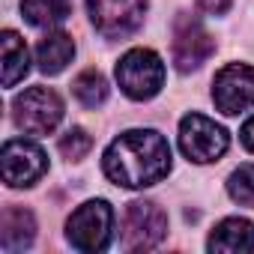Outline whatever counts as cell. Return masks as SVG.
Listing matches in <instances>:
<instances>
[{"mask_svg":"<svg viewBox=\"0 0 254 254\" xmlns=\"http://www.w3.org/2000/svg\"><path fill=\"white\" fill-rule=\"evenodd\" d=\"M227 194L239 206H254V165H242L227 180Z\"/></svg>","mask_w":254,"mask_h":254,"instance_id":"cell-17","label":"cell"},{"mask_svg":"<svg viewBox=\"0 0 254 254\" xmlns=\"http://www.w3.org/2000/svg\"><path fill=\"white\" fill-rule=\"evenodd\" d=\"M87 12L105 39H126L144 24L147 0H87Z\"/></svg>","mask_w":254,"mask_h":254,"instance_id":"cell-7","label":"cell"},{"mask_svg":"<svg viewBox=\"0 0 254 254\" xmlns=\"http://www.w3.org/2000/svg\"><path fill=\"white\" fill-rule=\"evenodd\" d=\"M12 117H15V126L21 132H27V135H48L63 120V102L48 87H30L21 96H15Z\"/></svg>","mask_w":254,"mask_h":254,"instance_id":"cell-4","label":"cell"},{"mask_svg":"<svg viewBox=\"0 0 254 254\" xmlns=\"http://www.w3.org/2000/svg\"><path fill=\"white\" fill-rule=\"evenodd\" d=\"M212 102L227 117L251 108L254 105V69L245 63H227L212 81Z\"/></svg>","mask_w":254,"mask_h":254,"instance_id":"cell-9","label":"cell"},{"mask_svg":"<svg viewBox=\"0 0 254 254\" xmlns=\"http://www.w3.org/2000/svg\"><path fill=\"white\" fill-rule=\"evenodd\" d=\"M0 171H3V183L12 189H27L36 180L45 177L48 171V156L42 147L18 138V141H6L3 153H0Z\"/></svg>","mask_w":254,"mask_h":254,"instance_id":"cell-8","label":"cell"},{"mask_svg":"<svg viewBox=\"0 0 254 254\" xmlns=\"http://www.w3.org/2000/svg\"><path fill=\"white\" fill-rule=\"evenodd\" d=\"M72 93H75V99H78L81 105L96 108V105H102V102L108 99V81H105V75H102V72L87 69V72H81V75L75 78Z\"/></svg>","mask_w":254,"mask_h":254,"instance_id":"cell-16","label":"cell"},{"mask_svg":"<svg viewBox=\"0 0 254 254\" xmlns=\"http://www.w3.org/2000/svg\"><path fill=\"white\" fill-rule=\"evenodd\" d=\"M117 84L120 90L135 99V102H147L153 99L162 84H165V63L156 51L150 48H132L126 51L117 63Z\"/></svg>","mask_w":254,"mask_h":254,"instance_id":"cell-2","label":"cell"},{"mask_svg":"<svg viewBox=\"0 0 254 254\" xmlns=\"http://www.w3.org/2000/svg\"><path fill=\"white\" fill-rule=\"evenodd\" d=\"M69 0H21V12L33 27H57L69 18Z\"/></svg>","mask_w":254,"mask_h":254,"instance_id":"cell-15","label":"cell"},{"mask_svg":"<svg viewBox=\"0 0 254 254\" xmlns=\"http://www.w3.org/2000/svg\"><path fill=\"white\" fill-rule=\"evenodd\" d=\"M239 138H242L245 150H248V153H254V117H248V120H245V126H242Z\"/></svg>","mask_w":254,"mask_h":254,"instance_id":"cell-20","label":"cell"},{"mask_svg":"<svg viewBox=\"0 0 254 254\" xmlns=\"http://www.w3.org/2000/svg\"><path fill=\"white\" fill-rule=\"evenodd\" d=\"M209 251L218 254H245L254 251V224L248 218H224L206 242Z\"/></svg>","mask_w":254,"mask_h":254,"instance_id":"cell-11","label":"cell"},{"mask_svg":"<svg viewBox=\"0 0 254 254\" xmlns=\"http://www.w3.org/2000/svg\"><path fill=\"white\" fill-rule=\"evenodd\" d=\"M72 57H75V42L63 30H54V33L42 36L39 45H36V63L45 75H60L69 66Z\"/></svg>","mask_w":254,"mask_h":254,"instance_id":"cell-13","label":"cell"},{"mask_svg":"<svg viewBox=\"0 0 254 254\" xmlns=\"http://www.w3.org/2000/svg\"><path fill=\"white\" fill-rule=\"evenodd\" d=\"M168 233V215L153 200H132L123 212V245L129 251H150Z\"/></svg>","mask_w":254,"mask_h":254,"instance_id":"cell-6","label":"cell"},{"mask_svg":"<svg viewBox=\"0 0 254 254\" xmlns=\"http://www.w3.org/2000/svg\"><path fill=\"white\" fill-rule=\"evenodd\" d=\"M102 168L108 180H114L123 189L156 186L171 174V147L153 129H132L111 141Z\"/></svg>","mask_w":254,"mask_h":254,"instance_id":"cell-1","label":"cell"},{"mask_svg":"<svg viewBox=\"0 0 254 254\" xmlns=\"http://www.w3.org/2000/svg\"><path fill=\"white\" fill-rule=\"evenodd\" d=\"M111 233H114V209L105 200L81 203L66 221V236L78 251H102V248H108Z\"/></svg>","mask_w":254,"mask_h":254,"instance_id":"cell-5","label":"cell"},{"mask_svg":"<svg viewBox=\"0 0 254 254\" xmlns=\"http://www.w3.org/2000/svg\"><path fill=\"white\" fill-rule=\"evenodd\" d=\"M230 135L221 129V126L203 114H189L180 123V150L189 162L197 165H209L215 159H221L227 153Z\"/></svg>","mask_w":254,"mask_h":254,"instance_id":"cell-3","label":"cell"},{"mask_svg":"<svg viewBox=\"0 0 254 254\" xmlns=\"http://www.w3.org/2000/svg\"><path fill=\"white\" fill-rule=\"evenodd\" d=\"M233 0H197V6L206 12V15H224L230 9Z\"/></svg>","mask_w":254,"mask_h":254,"instance_id":"cell-19","label":"cell"},{"mask_svg":"<svg viewBox=\"0 0 254 254\" xmlns=\"http://www.w3.org/2000/svg\"><path fill=\"white\" fill-rule=\"evenodd\" d=\"M36 236V221L27 209L21 206H9L0 218V248L6 254H15V251H24Z\"/></svg>","mask_w":254,"mask_h":254,"instance_id":"cell-12","label":"cell"},{"mask_svg":"<svg viewBox=\"0 0 254 254\" xmlns=\"http://www.w3.org/2000/svg\"><path fill=\"white\" fill-rule=\"evenodd\" d=\"M0 45H3V87H15L30 69L27 45H24V39L15 30H3Z\"/></svg>","mask_w":254,"mask_h":254,"instance_id":"cell-14","label":"cell"},{"mask_svg":"<svg viewBox=\"0 0 254 254\" xmlns=\"http://www.w3.org/2000/svg\"><path fill=\"white\" fill-rule=\"evenodd\" d=\"M212 51H215V39L209 36V30L197 18L183 15L177 21V27H174V45H171L177 69L180 72H191L200 63H206Z\"/></svg>","mask_w":254,"mask_h":254,"instance_id":"cell-10","label":"cell"},{"mask_svg":"<svg viewBox=\"0 0 254 254\" xmlns=\"http://www.w3.org/2000/svg\"><path fill=\"white\" fill-rule=\"evenodd\" d=\"M90 147H93V138H90L84 129H69V132L60 138V153H63L69 162L84 159V156L90 153Z\"/></svg>","mask_w":254,"mask_h":254,"instance_id":"cell-18","label":"cell"}]
</instances>
